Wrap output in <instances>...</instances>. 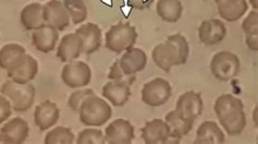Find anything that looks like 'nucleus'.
I'll return each instance as SVG.
<instances>
[{"instance_id":"nucleus-1","label":"nucleus","mask_w":258,"mask_h":144,"mask_svg":"<svg viewBox=\"0 0 258 144\" xmlns=\"http://www.w3.org/2000/svg\"><path fill=\"white\" fill-rule=\"evenodd\" d=\"M215 113L224 129L230 135L240 134L247 126L244 105L232 94H222L215 103Z\"/></svg>"},{"instance_id":"nucleus-2","label":"nucleus","mask_w":258,"mask_h":144,"mask_svg":"<svg viewBox=\"0 0 258 144\" xmlns=\"http://www.w3.org/2000/svg\"><path fill=\"white\" fill-rule=\"evenodd\" d=\"M80 120L87 126H102L111 119V106L96 95L86 98L79 110Z\"/></svg>"},{"instance_id":"nucleus-3","label":"nucleus","mask_w":258,"mask_h":144,"mask_svg":"<svg viewBox=\"0 0 258 144\" xmlns=\"http://www.w3.org/2000/svg\"><path fill=\"white\" fill-rule=\"evenodd\" d=\"M1 93L6 96L15 111L24 112L32 107L35 99V88L31 83L18 84L11 79L5 81Z\"/></svg>"},{"instance_id":"nucleus-4","label":"nucleus","mask_w":258,"mask_h":144,"mask_svg":"<svg viewBox=\"0 0 258 144\" xmlns=\"http://www.w3.org/2000/svg\"><path fill=\"white\" fill-rule=\"evenodd\" d=\"M138 33L135 27L129 23H120L111 27L105 36L106 48L120 54L134 47Z\"/></svg>"},{"instance_id":"nucleus-5","label":"nucleus","mask_w":258,"mask_h":144,"mask_svg":"<svg viewBox=\"0 0 258 144\" xmlns=\"http://www.w3.org/2000/svg\"><path fill=\"white\" fill-rule=\"evenodd\" d=\"M212 75L222 81L233 79L240 72V61L237 55L228 51L215 54L210 62Z\"/></svg>"},{"instance_id":"nucleus-6","label":"nucleus","mask_w":258,"mask_h":144,"mask_svg":"<svg viewBox=\"0 0 258 144\" xmlns=\"http://www.w3.org/2000/svg\"><path fill=\"white\" fill-rule=\"evenodd\" d=\"M92 72L88 64L83 61L68 62L61 71V79L66 86L72 89H80L91 82Z\"/></svg>"},{"instance_id":"nucleus-7","label":"nucleus","mask_w":258,"mask_h":144,"mask_svg":"<svg viewBox=\"0 0 258 144\" xmlns=\"http://www.w3.org/2000/svg\"><path fill=\"white\" fill-rule=\"evenodd\" d=\"M172 89L170 84L162 78H156L144 84L142 90V101L152 107L162 106L170 99Z\"/></svg>"},{"instance_id":"nucleus-8","label":"nucleus","mask_w":258,"mask_h":144,"mask_svg":"<svg viewBox=\"0 0 258 144\" xmlns=\"http://www.w3.org/2000/svg\"><path fill=\"white\" fill-rule=\"evenodd\" d=\"M152 57L156 65L166 72H170L175 66L184 64L176 46L168 38L154 47Z\"/></svg>"},{"instance_id":"nucleus-9","label":"nucleus","mask_w":258,"mask_h":144,"mask_svg":"<svg viewBox=\"0 0 258 144\" xmlns=\"http://www.w3.org/2000/svg\"><path fill=\"white\" fill-rule=\"evenodd\" d=\"M175 110L182 117L195 122L203 111L201 95L195 91H186L176 101Z\"/></svg>"},{"instance_id":"nucleus-10","label":"nucleus","mask_w":258,"mask_h":144,"mask_svg":"<svg viewBox=\"0 0 258 144\" xmlns=\"http://www.w3.org/2000/svg\"><path fill=\"white\" fill-rule=\"evenodd\" d=\"M43 19L45 25L53 27L57 31H63L70 25L71 18L63 3L51 0L43 5Z\"/></svg>"},{"instance_id":"nucleus-11","label":"nucleus","mask_w":258,"mask_h":144,"mask_svg":"<svg viewBox=\"0 0 258 144\" xmlns=\"http://www.w3.org/2000/svg\"><path fill=\"white\" fill-rule=\"evenodd\" d=\"M104 136L108 143H131L134 138V127L128 120L118 118L106 127Z\"/></svg>"},{"instance_id":"nucleus-12","label":"nucleus","mask_w":258,"mask_h":144,"mask_svg":"<svg viewBox=\"0 0 258 144\" xmlns=\"http://www.w3.org/2000/svg\"><path fill=\"white\" fill-rule=\"evenodd\" d=\"M227 28L221 20H205L199 28L200 42L206 46L216 45L225 39Z\"/></svg>"},{"instance_id":"nucleus-13","label":"nucleus","mask_w":258,"mask_h":144,"mask_svg":"<svg viewBox=\"0 0 258 144\" xmlns=\"http://www.w3.org/2000/svg\"><path fill=\"white\" fill-rule=\"evenodd\" d=\"M60 117V111L55 103L45 101L35 108L34 122L40 131H45L55 126Z\"/></svg>"},{"instance_id":"nucleus-14","label":"nucleus","mask_w":258,"mask_h":144,"mask_svg":"<svg viewBox=\"0 0 258 144\" xmlns=\"http://www.w3.org/2000/svg\"><path fill=\"white\" fill-rule=\"evenodd\" d=\"M141 131L145 143H171L169 126L163 120L157 118L148 121Z\"/></svg>"},{"instance_id":"nucleus-15","label":"nucleus","mask_w":258,"mask_h":144,"mask_svg":"<svg viewBox=\"0 0 258 144\" xmlns=\"http://www.w3.org/2000/svg\"><path fill=\"white\" fill-rule=\"evenodd\" d=\"M118 62L122 72L129 77L143 70L147 65V56L142 49L132 47L125 51Z\"/></svg>"},{"instance_id":"nucleus-16","label":"nucleus","mask_w":258,"mask_h":144,"mask_svg":"<svg viewBox=\"0 0 258 144\" xmlns=\"http://www.w3.org/2000/svg\"><path fill=\"white\" fill-rule=\"evenodd\" d=\"M83 53V44L76 33L68 34L61 39L56 55L62 62H69L79 58Z\"/></svg>"},{"instance_id":"nucleus-17","label":"nucleus","mask_w":258,"mask_h":144,"mask_svg":"<svg viewBox=\"0 0 258 144\" xmlns=\"http://www.w3.org/2000/svg\"><path fill=\"white\" fill-rule=\"evenodd\" d=\"M130 84L124 81H110L103 86L102 95L103 97L117 107L124 106L130 98Z\"/></svg>"},{"instance_id":"nucleus-18","label":"nucleus","mask_w":258,"mask_h":144,"mask_svg":"<svg viewBox=\"0 0 258 144\" xmlns=\"http://www.w3.org/2000/svg\"><path fill=\"white\" fill-rule=\"evenodd\" d=\"M82 40L83 53L91 54L99 50L102 44V32L96 24H84L76 30Z\"/></svg>"},{"instance_id":"nucleus-19","label":"nucleus","mask_w":258,"mask_h":144,"mask_svg":"<svg viewBox=\"0 0 258 144\" xmlns=\"http://www.w3.org/2000/svg\"><path fill=\"white\" fill-rule=\"evenodd\" d=\"M58 40V31L48 25H45L32 32V44L37 50L42 53L52 52Z\"/></svg>"},{"instance_id":"nucleus-20","label":"nucleus","mask_w":258,"mask_h":144,"mask_svg":"<svg viewBox=\"0 0 258 144\" xmlns=\"http://www.w3.org/2000/svg\"><path fill=\"white\" fill-rule=\"evenodd\" d=\"M165 122L170 131L171 143H179L181 138L191 131L195 123L182 117L175 109L166 114Z\"/></svg>"},{"instance_id":"nucleus-21","label":"nucleus","mask_w":258,"mask_h":144,"mask_svg":"<svg viewBox=\"0 0 258 144\" xmlns=\"http://www.w3.org/2000/svg\"><path fill=\"white\" fill-rule=\"evenodd\" d=\"M30 133L28 122L20 117L12 118L0 129V134L4 135L10 143H23Z\"/></svg>"},{"instance_id":"nucleus-22","label":"nucleus","mask_w":258,"mask_h":144,"mask_svg":"<svg viewBox=\"0 0 258 144\" xmlns=\"http://www.w3.org/2000/svg\"><path fill=\"white\" fill-rule=\"evenodd\" d=\"M8 77L18 84H28L33 80L38 72V63L36 59L27 54L20 65L12 70L8 71Z\"/></svg>"},{"instance_id":"nucleus-23","label":"nucleus","mask_w":258,"mask_h":144,"mask_svg":"<svg viewBox=\"0 0 258 144\" xmlns=\"http://www.w3.org/2000/svg\"><path fill=\"white\" fill-rule=\"evenodd\" d=\"M26 55V50L23 46L8 44L0 50V68L7 72L12 70L23 62Z\"/></svg>"},{"instance_id":"nucleus-24","label":"nucleus","mask_w":258,"mask_h":144,"mask_svg":"<svg viewBox=\"0 0 258 144\" xmlns=\"http://www.w3.org/2000/svg\"><path fill=\"white\" fill-rule=\"evenodd\" d=\"M43 5L32 3L23 8L20 14V21L27 30H35L45 26L43 19Z\"/></svg>"},{"instance_id":"nucleus-25","label":"nucleus","mask_w":258,"mask_h":144,"mask_svg":"<svg viewBox=\"0 0 258 144\" xmlns=\"http://www.w3.org/2000/svg\"><path fill=\"white\" fill-rule=\"evenodd\" d=\"M225 133L215 121L203 122L197 131L195 143H222L225 142Z\"/></svg>"},{"instance_id":"nucleus-26","label":"nucleus","mask_w":258,"mask_h":144,"mask_svg":"<svg viewBox=\"0 0 258 144\" xmlns=\"http://www.w3.org/2000/svg\"><path fill=\"white\" fill-rule=\"evenodd\" d=\"M247 9L248 6L245 0H224L218 4L220 16L227 22L240 20Z\"/></svg>"},{"instance_id":"nucleus-27","label":"nucleus","mask_w":258,"mask_h":144,"mask_svg":"<svg viewBox=\"0 0 258 144\" xmlns=\"http://www.w3.org/2000/svg\"><path fill=\"white\" fill-rule=\"evenodd\" d=\"M157 10L161 20L174 23L181 18L182 6L179 0H159Z\"/></svg>"},{"instance_id":"nucleus-28","label":"nucleus","mask_w":258,"mask_h":144,"mask_svg":"<svg viewBox=\"0 0 258 144\" xmlns=\"http://www.w3.org/2000/svg\"><path fill=\"white\" fill-rule=\"evenodd\" d=\"M63 5L74 25H79L87 19V8L82 0H64Z\"/></svg>"},{"instance_id":"nucleus-29","label":"nucleus","mask_w":258,"mask_h":144,"mask_svg":"<svg viewBox=\"0 0 258 144\" xmlns=\"http://www.w3.org/2000/svg\"><path fill=\"white\" fill-rule=\"evenodd\" d=\"M75 135L69 128L63 126H57L51 130L45 135L44 143H74Z\"/></svg>"},{"instance_id":"nucleus-30","label":"nucleus","mask_w":258,"mask_h":144,"mask_svg":"<svg viewBox=\"0 0 258 144\" xmlns=\"http://www.w3.org/2000/svg\"><path fill=\"white\" fill-rule=\"evenodd\" d=\"M77 143H105L104 134L101 130L96 128H86L79 132Z\"/></svg>"},{"instance_id":"nucleus-31","label":"nucleus","mask_w":258,"mask_h":144,"mask_svg":"<svg viewBox=\"0 0 258 144\" xmlns=\"http://www.w3.org/2000/svg\"><path fill=\"white\" fill-rule=\"evenodd\" d=\"M95 95L94 92L92 89H83L75 91L70 96L68 104L69 107L71 108L74 111L79 112L80 108L82 105L84 100L89 96Z\"/></svg>"},{"instance_id":"nucleus-32","label":"nucleus","mask_w":258,"mask_h":144,"mask_svg":"<svg viewBox=\"0 0 258 144\" xmlns=\"http://www.w3.org/2000/svg\"><path fill=\"white\" fill-rule=\"evenodd\" d=\"M242 28L245 36H258V15L256 11H252L244 19Z\"/></svg>"},{"instance_id":"nucleus-33","label":"nucleus","mask_w":258,"mask_h":144,"mask_svg":"<svg viewBox=\"0 0 258 144\" xmlns=\"http://www.w3.org/2000/svg\"><path fill=\"white\" fill-rule=\"evenodd\" d=\"M108 78L112 81H126L130 85L132 84V83L133 82L134 79V78L131 77V76H129V77L125 76L124 73L122 72L118 60L115 62L113 64V65L111 66L109 73H108Z\"/></svg>"},{"instance_id":"nucleus-34","label":"nucleus","mask_w":258,"mask_h":144,"mask_svg":"<svg viewBox=\"0 0 258 144\" xmlns=\"http://www.w3.org/2000/svg\"><path fill=\"white\" fill-rule=\"evenodd\" d=\"M13 113V107L9 99L4 95H0V124L8 120Z\"/></svg>"},{"instance_id":"nucleus-35","label":"nucleus","mask_w":258,"mask_h":144,"mask_svg":"<svg viewBox=\"0 0 258 144\" xmlns=\"http://www.w3.org/2000/svg\"><path fill=\"white\" fill-rule=\"evenodd\" d=\"M245 43L249 50L254 52L258 50V36H245Z\"/></svg>"},{"instance_id":"nucleus-36","label":"nucleus","mask_w":258,"mask_h":144,"mask_svg":"<svg viewBox=\"0 0 258 144\" xmlns=\"http://www.w3.org/2000/svg\"><path fill=\"white\" fill-rule=\"evenodd\" d=\"M0 143H10L9 140L4 135L0 134Z\"/></svg>"},{"instance_id":"nucleus-37","label":"nucleus","mask_w":258,"mask_h":144,"mask_svg":"<svg viewBox=\"0 0 258 144\" xmlns=\"http://www.w3.org/2000/svg\"><path fill=\"white\" fill-rule=\"evenodd\" d=\"M250 1L251 5L253 6L254 9H257V0H249Z\"/></svg>"},{"instance_id":"nucleus-38","label":"nucleus","mask_w":258,"mask_h":144,"mask_svg":"<svg viewBox=\"0 0 258 144\" xmlns=\"http://www.w3.org/2000/svg\"><path fill=\"white\" fill-rule=\"evenodd\" d=\"M142 1L143 4H146V3H148V2L149 1V0H142Z\"/></svg>"},{"instance_id":"nucleus-39","label":"nucleus","mask_w":258,"mask_h":144,"mask_svg":"<svg viewBox=\"0 0 258 144\" xmlns=\"http://www.w3.org/2000/svg\"><path fill=\"white\" fill-rule=\"evenodd\" d=\"M224 1V0H215V2L217 3V5L219 4V3H221V2Z\"/></svg>"}]
</instances>
